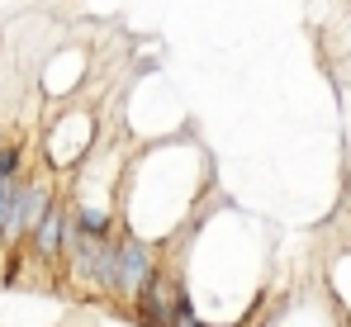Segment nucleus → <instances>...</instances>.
<instances>
[{
	"mask_svg": "<svg viewBox=\"0 0 351 327\" xmlns=\"http://www.w3.org/2000/svg\"><path fill=\"white\" fill-rule=\"evenodd\" d=\"M86 143H90V119H86V114H66V133H62V128H53L48 152H53V162H71Z\"/></svg>",
	"mask_w": 351,
	"mask_h": 327,
	"instance_id": "39448f33",
	"label": "nucleus"
},
{
	"mask_svg": "<svg viewBox=\"0 0 351 327\" xmlns=\"http://www.w3.org/2000/svg\"><path fill=\"white\" fill-rule=\"evenodd\" d=\"M152 275H157V252H152V242H143V237H133V232L114 237L119 299H133V304H138V294H143V284H147Z\"/></svg>",
	"mask_w": 351,
	"mask_h": 327,
	"instance_id": "f257e3e1",
	"label": "nucleus"
},
{
	"mask_svg": "<svg viewBox=\"0 0 351 327\" xmlns=\"http://www.w3.org/2000/svg\"><path fill=\"white\" fill-rule=\"evenodd\" d=\"M66 228H71V214H62V209H53V214L34 228L29 242H34V252H38L43 261H58L62 252H66Z\"/></svg>",
	"mask_w": 351,
	"mask_h": 327,
	"instance_id": "20e7f679",
	"label": "nucleus"
},
{
	"mask_svg": "<svg viewBox=\"0 0 351 327\" xmlns=\"http://www.w3.org/2000/svg\"><path fill=\"white\" fill-rule=\"evenodd\" d=\"M190 299H185V289H180V280H176V271H162L157 266V275L143 284V294H138V318H143V327H176V318H180V308H185Z\"/></svg>",
	"mask_w": 351,
	"mask_h": 327,
	"instance_id": "f03ea898",
	"label": "nucleus"
},
{
	"mask_svg": "<svg viewBox=\"0 0 351 327\" xmlns=\"http://www.w3.org/2000/svg\"><path fill=\"white\" fill-rule=\"evenodd\" d=\"M48 214H53V185H48L43 175H38V180L14 185V218H10V237H19V232H29V237H34V228H38Z\"/></svg>",
	"mask_w": 351,
	"mask_h": 327,
	"instance_id": "7ed1b4c3",
	"label": "nucleus"
},
{
	"mask_svg": "<svg viewBox=\"0 0 351 327\" xmlns=\"http://www.w3.org/2000/svg\"><path fill=\"white\" fill-rule=\"evenodd\" d=\"M19 162H24V147H0V185H14V175H19Z\"/></svg>",
	"mask_w": 351,
	"mask_h": 327,
	"instance_id": "423d86ee",
	"label": "nucleus"
},
{
	"mask_svg": "<svg viewBox=\"0 0 351 327\" xmlns=\"http://www.w3.org/2000/svg\"><path fill=\"white\" fill-rule=\"evenodd\" d=\"M10 218H14V185H0V237H10Z\"/></svg>",
	"mask_w": 351,
	"mask_h": 327,
	"instance_id": "0eeeda50",
	"label": "nucleus"
},
{
	"mask_svg": "<svg viewBox=\"0 0 351 327\" xmlns=\"http://www.w3.org/2000/svg\"><path fill=\"white\" fill-rule=\"evenodd\" d=\"M176 327H204V323H199V318H195V308L185 304V308H180V318H176Z\"/></svg>",
	"mask_w": 351,
	"mask_h": 327,
	"instance_id": "6e6552de",
	"label": "nucleus"
}]
</instances>
